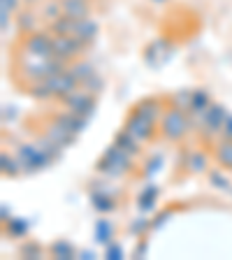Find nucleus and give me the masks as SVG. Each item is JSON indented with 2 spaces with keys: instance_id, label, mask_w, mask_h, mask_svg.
<instances>
[{
  "instance_id": "36",
  "label": "nucleus",
  "mask_w": 232,
  "mask_h": 260,
  "mask_svg": "<svg viewBox=\"0 0 232 260\" xmlns=\"http://www.w3.org/2000/svg\"><path fill=\"white\" fill-rule=\"evenodd\" d=\"M179 209H181V207H177V205H168V207H162V209H158L156 216L151 218V228H153V230H160V228H165L170 223V218H172Z\"/></svg>"
},
{
  "instance_id": "14",
  "label": "nucleus",
  "mask_w": 232,
  "mask_h": 260,
  "mask_svg": "<svg viewBox=\"0 0 232 260\" xmlns=\"http://www.w3.org/2000/svg\"><path fill=\"white\" fill-rule=\"evenodd\" d=\"M181 168L186 174H207L211 170V153L205 149H188L181 158Z\"/></svg>"
},
{
  "instance_id": "31",
  "label": "nucleus",
  "mask_w": 232,
  "mask_h": 260,
  "mask_svg": "<svg viewBox=\"0 0 232 260\" xmlns=\"http://www.w3.org/2000/svg\"><path fill=\"white\" fill-rule=\"evenodd\" d=\"M128 235L130 237H135V239H142L146 237L149 233H153V228H151V218H146V214H137L132 221L128 223Z\"/></svg>"
},
{
  "instance_id": "3",
  "label": "nucleus",
  "mask_w": 232,
  "mask_h": 260,
  "mask_svg": "<svg viewBox=\"0 0 232 260\" xmlns=\"http://www.w3.org/2000/svg\"><path fill=\"white\" fill-rule=\"evenodd\" d=\"M190 133H195V123L190 119V114L168 105L162 119L158 121V137L162 142H170V144H181Z\"/></svg>"
},
{
  "instance_id": "21",
  "label": "nucleus",
  "mask_w": 232,
  "mask_h": 260,
  "mask_svg": "<svg viewBox=\"0 0 232 260\" xmlns=\"http://www.w3.org/2000/svg\"><path fill=\"white\" fill-rule=\"evenodd\" d=\"M112 144H116V146L121 149V151H125L128 156H132V158H140L142 146H144L135 135H130V133H128L125 128H121V130H116V133H114Z\"/></svg>"
},
{
  "instance_id": "39",
  "label": "nucleus",
  "mask_w": 232,
  "mask_h": 260,
  "mask_svg": "<svg viewBox=\"0 0 232 260\" xmlns=\"http://www.w3.org/2000/svg\"><path fill=\"white\" fill-rule=\"evenodd\" d=\"M81 86L86 88V91L95 93V95H100V93L105 91V86H107V81H105L103 77H100V75H97V72H95V75H93V77H91V79H88V81H84Z\"/></svg>"
},
{
  "instance_id": "16",
  "label": "nucleus",
  "mask_w": 232,
  "mask_h": 260,
  "mask_svg": "<svg viewBox=\"0 0 232 260\" xmlns=\"http://www.w3.org/2000/svg\"><path fill=\"white\" fill-rule=\"evenodd\" d=\"M211 103H214V98H211L209 88H205V86L193 88V100H190L188 114H190V119H193V123H195V130H197V123L202 121V116L207 114V109L211 107Z\"/></svg>"
},
{
  "instance_id": "30",
  "label": "nucleus",
  "mask_w": 232,
  "mask_h": 260,
  "mask_svg": "<svg viewBox=\"0 0 232 260\" xmlns=\"http://www.w3.org/2000/svg\"><path fill=\"white\" fill-rule=\"evenodd\" d=\"M207 179H209L211 188L221 190V193H230V190H232V181H230V177H227V170L211 168L209 172H207Z\"/></svg>"
},
{
  "instance_id": "28",
  "label": "nucleus",
  "mask_w": 232,
  "mask_h": 260,
  "mask_svg": "<svg viewBox=\"0 0 232 260\" xmlns=\"http://www.w3.org/2000/svg\"><path fill=\"white\" fill-rule=\"evenodd\" d=\"M49 253V249H44V244H40L38 239H23L19 244V255L28 260H42Z\"/></svg>"
},
{
  "instance_id": "9",
  "label": "nucleus",
  "mask_w": 232,
  "mask_h": 260,
  "mask_svg": "<svg viewBox=\"0 0 232 260\" xmlns=\"http://www.w3.org/2000/svg\"><path fill=\"white\" fill-rule=\"evenodd\" d=\"M19 49L28 51V54L35 56H54V32L49 28H38V30L28 32V35H21L19 40Z\"/></svg>"
},
{
  "instance_id": "4",
  "label": "nucleus",
  "mask_w": 232,
  "mask_h": 260,
  "mask_svg": "<svg viewBox=\"0 0 232 260\" xmlns=\"http://www.w3.org/2000/svg\"><path fill=\"white\" fill-rule=\"evenodd\" d=\"M95 172L100 174V177L112 179V181L125 179V177L137 172V158L128 156L125 151H121L116 144H109L103 151V156L97 158Z\"/></svg>"
},
{
  "instance_id": "24",
  "label": "nucleus",
  "mask_w": 232,
  "mask_h": 260,
  "mask_svg": "<svg viewBox=\"0 0 232 260\" xmlns=\"http://www.w3.org/2000/svg\"><path fill=\"white\" fill-rule=\"evenodd\" d=\"M93 239H95L97 246L112 244L114 239H116V225H114V221H109L107 216L100 214V218H97L95 225H93Z\"/></svg>"
},
{
  "instance_id": "22",
  "label": "nucleus",
  "mask_w": 232,
  "mask_h": 260,
  "mask_svg": "<svg viewBox=\"0 0 232 260\" xmlns=\"http://www.w3.org/2000/svg\"><path fill=\"white\" fill-rule=\"evenodd\" d=\"M30 228H32V221L26 216H12L10 221L3 223V233L5 237L10 239H26L30 235Z\"/></svg>"
},
{
  "instance_id": "41",
  "label": "nucleus",
  "mask_w": 232,
  "mask_h": 260,
  "mask_svg": "<svg viewBox=\"0 0 232 260\" xmlns=\"http://www.w3.org/2000/svg\"><path fill=\"white\" fill-rule=\"evenodd\" d=\"M146 253H149V242H146V237L137 239V244H135V249H132V253H130V258L142 260V258H146Z\"/></svg>"
},
{
  "instance_id": "35",
  "label": "nucleus",
  "mask_w": 232,
  "mask_h": 260,
  "mask_svg": "<svg viewBox=\"0 0 232 260\" xmlns=\"http://www.w3.org/2000/svg\"><path fill=\"white\" fill-rule=\"evenodd\" d=\"M165 98H168V105L188 112V109H190V100H193V88H179V91L170 93V95H165Z\"/></svg>"
},
{
  "instance_id": "29",
  "label": "nucleus",
  "mask_w": 232,
  "mask_h": 260,
  "mask_svg": "<svg viewBox=\"0 0 232 260\" xmlns=\"http://www.w3.org/2000/svg\"><path fill=\"white\" fill-rule=\"evenodd\" d=\"M0 172H3V177H10V179H16L19 174H23L21 162H19L16 153H10V151L0 153Z\"/></svg>"
},
{
  "instance_id": "6",
  "label": "nucleus",
  "mask_w": 232,
  "mask_h": 260,
  "mask_svg": "<svg viewBox=\"0 0 232 260\" xmlns=\"http://www.w3.org/2000/svg\"><path fill=\"white\" fill-rule=\"evenodd\" d=\"M109 181L112 179L103 177V181H91L88 184V200H91V207L103 214V216H109L114 211L119 209V190L109 188Z\"/></svg>"
},
{
  "instance_id": "27",
  "label": "nucleus",
  "mask_w": 232,
  "mask_h": 260,
  "mask_svg": "<svg viewBox=\"0 0 232 260\" xmlns=\"http://www.w3.org/2000/svg\"><path fill=\"white\" fill-rule=\"evenodd\" d=\"M26 95H30L38 103H49L54 100V91L49 86V79H38V81H28L26 84Z\"/></svg>"
},
{
  "instance_id": "17",
  "label": "nucleus",
  "mask_w": 232,
  "mask_h": 260,
  "mask_svg": "<svg viewBox=\"0 0 232 260\" xmlns=\"http://www.w3.org/2000/svg\"><path fill=\"white\" fill-rule=\"evenodd\" d=\"M44 135L49 137V140H54L56 144H60L63 149H68V146L77 144V140H79V135H75V133H70L68 128H63V125L58 123V121H54L51 116L47 119V123H44Z\"/></svg>"
},
{
  "instance_id": "23",
  "label": "nucleus",
  "mask_w": 232,
  "mask_h": 260,
  "mask_svg": "<svg viewBox=\"0 0 232 260\" xmlns=\"http://www.w3.org/2000/svg\"><path fill=\"white\" fill-rule=\"evenodd\" d=\"M14 28H16V32H19V38L21 35H28V32H32V30H38L40 28V14L35 10H19L14 14Z\"/></svg>"
},
{
  "instance_id": "46",
  "label": "nucleus",
  "mask_w": 232,
  "mask_h": 260,
  "mask_svg": "<svg viewBox=\"0 0 232 260\" xmlns=\"http://www.w3.org/2000/svg\"><path fill=\"white\" fill-rule=\"evenodd\" d=\"M221 137H232V114H227V119H225L223 130H221Z\"/></svg>"
},
{
  "instance_id": "32",
  "label": "nucleus",
  "mask_w": 232,
  "mask_h": 260,
  "mask_svg": "<svg viewBox=\"0 0 232 260\" xmlns=\"http://www.w3.org/2000/svg\"><path fill=\"white\" fill-rule=\"evenodd\" d=\"M162 165H165V156H162V153H151V156L144 158V162L140 165V174L144 179H153V177H158Z\"/></svg>"
},
{
  "instance_id": "15",
  "label": "nucleus",
  "mask_w": 232,
  "mask_h": 260,
  "mask_svg": "<svg viewBox=\"0 0 232 260\" xmlns=\"http://www.w3.org/2000/svg\"><path fill=\"white\" fill-rule=\"evenodd\" d=\"M132 109L135 112H140L142 116H146V119L151 121H160L162 114H165V109H168V98L165 95H146V98H140L135 105H132Z\"/></svg>"
},
{
  "instance_id": "44",
  "label": "nucleus",
  "mask_w": 232,
  "mask_h": 260,
  "mask_svg": "<svg viewBox=\"0 0 232 260\" xmlns=\"http://www.w3.org/2000/svg\"><path fill=\"white\" fill-rule=\"evenodd\" d=\"M12 216H14V214H12V207H10V202H3V205H0V223L10 221Z\"/></svg>"
},
{
  "instance_id": "33",
  "label": "nucleus",
  "mask_w": 232,
  "mask_h": 260,
  "mask_svg": "<svg viewBox=\"0 0 232 260\" xmlns=\"http://www.w3.org/2000/svg\"><path fill=\"white\" fill-rule=\"evenodd\" d=\"M77 21H79V19H72V16H68V14H60L58 19L49 21L47 28L54 32V35H75Z\"/></svg>"
},
{
  "instance_id": "48",
  "label": "nucleus",
  "mask_w": 232,
  "mask_h": 260,
  "mask_svg": "<svg viewBox=\"0 0 232 260\" xmlns=\"http://www.w3.org/2000/svg\"><path fill=\"white\" fill-rule=\"evenodd\" d=\"M230 195H232V190H230Z\"/></svg>"
},
{
  "instance_id": "18",
  "label": "nucleus",
  "mask_w": 232,
  "mask_h": 260,
  "mask_svg": "<svg viewBox=\"0 0 232 260\" xmlns=\"http://www.w3.org/2000/svg\"><path fill=\"white\" fill-rule=\"evenodd\" d=\"M51 119L58 121L63 128H68L70 133H75V135H84L88 128V119L86 116H79V114L70 112V109H60V112H54L51 114Z\"/></svg>"
},
{
  "instance_id": "11",
  "label": "nucleus",
  "mask_w": 232,
  "mask_h": 260,
  "mask_svg": "<svg viewBox=\"0 0 232 260\" xmlns=\"http://www.w3.org/2000/svg\"><path fill=\"white\" fill-rule=\"evenodd\" d=\"M86 44L77 40L75 35H54V56L70 65L72 60L84 58L86 54Z\"/></svg>"
},
{
  "instance_id": "10",
  "label": "nucleus",
  "mask_w": 232,
  "mask_h": 260,
  "mask_svg": "<svg viewBox=\"0 0 232 260\" xmlns=\"http://www.w3.org/2000/svg\"><path fill=\"white\" fill-rule=\"evenodd\" d=\"M97 98L100 95H95V93L86 91L84 86H79L75 93H70V95L65 98L60 105H63L65 109H70V112L79 114V116L91 119L93 114H95V109H97Z\"/></svg>"
},
{
  "instance_id": "37",
  "label": "nucleus",
  "mask_w": 232,
  "mask_h": 260,
  "mask_svg": "<svg viewBox=\"0 0 232 260\" xmlns=\"http://www.w3.org/2000/svg\"><path fill=\"white\" fill-rule=\"evenodd\" d=\"M63 14V7H60V0H42L40 3V16L47 19V21H54Z\"/></svg>"
},
{
  "instance_id": "20",
  "label": "nucleus",
  "mask_w": 232,
  "mask_h": 260,
  "mask_svg": "<svg viewBox=\"0 0 232 260\" xmlns=\"http://www.w3.org/2000/svg\"><path fill=\"white\" fill-rule=\"evenodd\" d=\"M75 38L81 40L86 47H91V44L100 38V23H97L93 16L79 19V21H77V28H75Z\"/></svg>"
},
{
  "instance_id": "12",
  "label": "nucleus",
  "mask_w": 232,
  "mask_h": 260,
  "mask_svg": "<svg viewBox=\"0 0 232 260\" xmlns=\"http://www.w3.org/2000/svg\"><path fill=\"white\" fill-rule=\"evenodd\" d=\"M160 186L153 181V179H146V184L140 188V193L135 195V209L137 214H151L158 209V202H160Z\"/></svg>"
},
{
  "instance_id": "45",
  "label": "nucleus",
  "mask_w": 232,
  "mask_h": 260,
  "mask_svg": "<svg viewBox=\"0 0 232 260\" xmlns=\"http://www.w3.org/2000/svg\"><path fill=\"white\" fill-rule=\"evenodd\" d=\"M77 258H79V260H95V258H97V253H95L93 249H79Z\"/></svg>"
},
{
  "instance_id": "25",
  "label": "nucleus",
  "mask_w": 232,
  "mask_h": 260,
  "mask_svg": "<svg viewBox=\"0 0 232 260\" xmlns=\"http://www.w3.org/2000/svg\"><path fill=\"white\" fill-rule=\"evenodd\" d=\"M47 249H49V258L54 260H77V253H79V249L70 239H56V242L49 244Z\"/></svg>"
},
{
  "instance_id": "40",
  "label": "nucleus",
  "mask_w": 232,
  "mask_h": 260,
  "mask_svg": "<svg viewBox=\"0 0 232 260\" xmlns=\"http://www.w3.org/2000/svg\"><path fill=\"white\" fill-rule=\"evenodd\" d=\"M12 28H14V12L0 7V30H3V35H7Z\"/></svg>"
},
{
  "instance_id": "26",
  "label": "nucleus",
  "mask_w": 232,
  "mask_h": 260,
  "mask_svg": "<svg viewBox=\"0 0 232 260\" xmlns=\"http://www.w3.org/2000/svg\"><path fill=\"white\" fill-rule=\"evenodd\" d=\"M60 7H63V14L72 19H86L93 12L91 0H60Z\"/></svg>"
},
{
  "instance_id": "1",
  "label": "nucleus",
  "mask_w": 232,
  "mask_h": 260,
  "mask_svg": "<svg viewBox=\"0 0 232 260\" xmlns=\"http://www.w3.org/2000/svg\"><path fill=\"white\" fill-rule=\"evenodd\" d=\"M16 158L21 162L23 174H38L49 170L51 165H56L58 160H63L65 149L60 144H56L54 140H49L47 135H40L35 142H23L16 146Z\"/></svg>"
},
{
  "instance_id": "47",
  "label": "nucleus",
  "mask_w": 232,
  "mask_h": 260,
  "mask_svg": "<svg viewBox=\"0 0 232 260\" xmlns=\"http://www.w3.org/2000/svg\"><path fill=\"white\" fill-rule=\"evenodd\" d=\"M151 3H156V5H165V3H170V0H151Z\"/></svg>"
},
{
  "instance_id": "19",
  "label": "nucleus",
  "mask_w": 232,
  "mask_h": 260,
  "mask_svg": "<svg viewBox=\"0 0 232 260\" xmlns=\"http://www.w3.org/2000/svg\"><path fill=\"white\" fill-rule=\"evenodd\" d=\"M211 158L218 168L232 172V137H218L211 146Z\"/></svg>"
},
{
  "instance_id": "43",
  "label": "nucleus",
  "mask_w": 232,
  "mask_h": 260,
  "mask_svg": "<svg viewBox=\"0 0 232 260\" xmlns=\"http://www.w3.org/2000/svg\"><path fill=\"white\" fill-rule=\"evenodd\" d=\"M21 3L23 0H0V7H5V10H10V12H19L21 10Z\"/></svg>"
},
{
  "instance_id": "13",
  "label": "nucleus",
  "mask_w": 232,
  "mask_h": 260,
  "mask_svg": "<svg viewBox=\"0 0 232 260\" xmlns=\"http://www.w3.org/2000/svg\"><path fill=\"white\" fill-rule=\"evenodd\" d=\"M49 86H51V91H54V100L63 103L65 98L70 95V93H75L81 84L77 81V77L70 72V68H65V70H60L58 75L49 77Z\"/></svg>"
},
{
  "instance_id": "34",
  "label": "nucleus",
  "mask_w": 232,
  "mask_h": 260,
  "mask_svg": "<svg viewBox=\"0 0 232 260\" xmlns=\"http://www.w3.org/2000/svg\"><path fill=\"white\" fill-rule=\"evenodd\" d=\"M68 68H70V72L77 77V81H79V84H84V81H88V79H91V77L97 72L95 68H93V65L88 63V60H84V58H77V60H72V63L68 65Z\"/></svg>"
},
{
  "instance_id": "42",
  "label": "nucleus",
  "mask_w": 232,
  "mask_h": 260,
  "mask_svg": "<svg viewBox=\"0 0 232 260\" xmlns=\"http://www.w3.org/2000/svg\"><path fill=\"white\" fill-rule=\"evenodd\" d=\"M19 119V107L16 105H3V123H14Z\"/></svg>"
},
{
  "instance_id": "8",
  "label": "nucleus",
  "mask_w": 232,
  "mask_h": 260,
  "mask_svg": "<svg viewBox=\"0 0 232 260\" xmlns=\"http://www.w3.org/2000/svg\"><path fill=\"white\" fill-rule=\"evenodd\" d=\"M123 128L128 130L130 135H135L142 144H151V142H156V137H158V123L156 121L142 116V114L135 112L132 107H130V112L125 114Z\"/></svg>"
},
{
  "instance_id": "38",
  "label": "nucleus",
  "mask_w": 232,
  "mask_h": 260,
  "mask_svg": "<svg viewBox=\"0 0 232 260\" xmlns=\"http://www.w3.org/2000/svg\"><path fill=\"white\" fill-rule=\"evenodd\" d=\"M103 258L105 260H125V249L121 246V242H116V239H114L112 244L103 246Z\"/></svg>"
},
{
  "instance_id": "7",
  "label": "nucleus",
  "mask_w": 232,
  "mask_h": 260,
  "mask_svg": "<svg viewBox=\"0 0 232 260\" xmlns=\"http://www.w3.org/2000/svg\"><path fill=\"white\" fill-rule=\"evenodd\" d=\"M174 54H177V44H174L170 38L162 35V38H156V40H151V42L146 44L144 51H142V58H144L146 68L160 70V68H165V65L174 58Z\"/></svg>"
},
{
  "instance_id": "5",
  "label": "nucleus",
  "mask_w": 232,
  "mask_h": 260,
  "mask_svg": "<svg viewBox=\"0 0 232 260\" xmlns=\"http://www.w3.org/2000/svg\"><path fill=\"white\" fill-rule=\"evenodd\" d=\"M227 109H225V105H221V103H211V107L207 109V114L202 116V121L197 123V137H200V142L205 146H214V142L221 137V130H223V123H225V119H227Z\"/></svg>"
},
{
  "instance_id": "2",
  "label": "nucleus",
  "mask_w": 232,
  "mask_h": 260,
  "mask_svg": "<svg viewBox=\"0 0 232 260\" xmlns=\"http://www.w3.org/2000/svg\"><path fill=\"white\" fill-rule=\"evenodd\" d=\"M16 72H21L28 81H38V79H49V77L58 75L60 70L68 68V63L56 56H35V54H28L23 49L16 51ZM26 81V84H28Z\"/></svg>"
}]
</instances>
